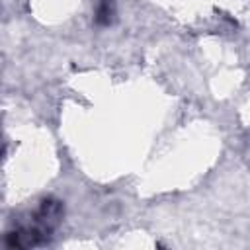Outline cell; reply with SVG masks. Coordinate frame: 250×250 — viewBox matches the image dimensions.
<instances>
[{"instance_id": "obj_1", "label": "cell", "mask_w": 250, "mask_h": 250, "mask_svg": "<svg viewBox=\"0 0 250 250\" xmlns=\"http://www.w3.org/2000/svg\"><path fill=\"white\" fill-rule=\"evenodd\" d=\"M111 14H113V2H111V0H102V4H100V8H98L96 21H98V23H109Z\"/></svg>"}]
</instances>
